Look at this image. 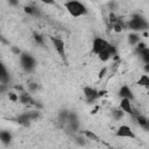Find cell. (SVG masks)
Returning <instances> with one entry per match:
<instances>
[{"mask_svg":"<svg viewBox=\"0 0 149 149\" xmlns=\"http://www.w3.org/2000/svg\"><path fill=\"white\" fill-rule=\"evenodd\" d=\"M8 98H9V100H12L13 102H16V101L19 100V95H17L16 93H14V92H9V93H8Z\"/></svg>","mask_w":149,"mask_h":149,"instance_id":"obj_24","label":"cell"},{"mask_svg":"<svg viewBox=\"0 0 149 149\" xmlns=\"http://www.w3.org/2000/svg\"><path fill=\"white\" fill-rule=\"evenodd\" d=\"M64 7L69 12V14L73 17H80L87 14V8L84 6V3L77 1V0H71L66 1L64 3Z\"/></svg>","mask_w":149,"mask_h":149,"instance_id":"obj_2","label":"cell"},{"mask_svg":"<svg viewBox=\"0 0 149 149\" xmlns=\"http://www.w3.org/2000/svg\"><path fill=\"white\" fill-rule=\"evenodd\" d=\"M83 91H84V95H85L87 102H93L97 98H99V97H98V91H97L95 88H93V87L85 86Z\"/></svg>","mask_w":149,"mask_h":149,"instance_id":"obj_7","label":"cell"},{"mask_svg":"<svg viewBox=\"0 0 149 149\" xmlns=\"http://www.w3.org/2000/svg\"><path fill=\"white\" fill-rule=\"evenodd\" d=\"M12 134L8 132V130H1L0 132V141L3 143V144H9L10 141H12Z\"/></svg>","mask_w":149,"mask_h":149,"instance_id":"obj_12","label":"cell"},{"mask_svg":"<svg viewBox=\"0 0 149 149\" xmlns=\"http://www.w3.org/2000/svg\"><path fill=\"white\" fill-rule=\"evenodd\" d=\"M106 72H107V68H102L100 71H99V74H98V78L99 79H101V78H104L105 77V74H106Z\"/></svg>","mask_w":149,"mask_h":149,"instance_id":"obj_25","label":"cell"},{"mask_svg":"<svg viewBox=\"0 0 149 149\" xmlns=\"http://www.w3.org/2000/svg\"><path fill=\"white\" fill-rule=\"evenodd\" d=\"M144 70H146V72H147V73L149 72V64H146V66H144Z\"/></svg>","mask_w":149,"mask_h":149,"instance_id":"obj_30","label":"cell"},{"mask_svg":"<svg viewBox=\"0 0 149 149\" xmlns=\"http://www.w3.org/2000/svg\"><path fill=\"white\" fill-rule=\"evenodd\" d=\"M120 109L125 114H133V107H132V101L128 99H121L120 101Z\"/></svg>","mask_w":149,"mask_h":149,"instance_id":"obj_10","label":"cell"},{"mask_svg":"<svg viewBox=\"0 0 149 149\" xmlns=\"http://www.w3.org/2000/svg\"><path fill=\"white\" fill-rule=\"evenodd\" d=\"M30 88H31V90H36V88H37V85H36L35 83H31V84H30Z\"/></svg>","mask_w":149,"mask_h":149,"instance_id":"obj_29","label":"cell"},{"mask_svg":"<svg viewBox=\"0 0 149 149\" xmlns=\"http://www.w3.org/2000/svg\"><path fill=\"white\" fill-rule=\"evenodd\" d=\"M108 21H109L111 24H114V23L118 21V16L112 12V13H109V15H108Z\"/></svg>","mask_w":149,"mask_h":149,"instance_id":"obj_23","label":"cell"},{"mask_svg":"<svg viewBox=\"0 0 149 149\" xmlns=\"http://www.w3.org/2000/svg\"><path fill=\"white\" fill-rule=\"evenodd\" d=\"M126 26L134 31H147V29L149 28L148 21L140 14H133Z\"/></svg>","mask_w":149,"mask_h":149,"instance_id":"obj_1","label":"cell"},{"mask_svg":"<svg viewBox=\"0 0 149 149\" xmlns=\"http://www.w3.org/2000/svg\"><path fill=\"white\" fill-rule=\"evenodd\" d=\"M141 58L143 59V62L146 64H149V48H146L141 54H140Z\"/></svg>","mask_w":149,"mask_h":149,"instance_id":"obj_19","label":"cell"},{"mask_svg":"<svg viewBox=\"0 0 149 149\" xmlns=\"http://www.w3.org/2000/svg\"><path fill=\"white\" fill-rule=\"evenodd\" d=\"M34 40H35V42H36L37 44H41V45H43V44H44L43 36H42V35H40V34H34Z\"/></svg>","mask_w":149,"mask_h":149,"instance_id":"obj_22","label":"cell"},{"mask_svg":"<svg viewBox=\"0 0 149 149\" xmlns=\"http://www.w3.org/2000/svg\"><path fill=\"white\" fill-rule=\"evenodd\" d=\"M19 100H20V102L23 104V105H34V106H37L36 101H35L28 93H26L24 91L20 93V95H19Z\"/></svg>","mask_w":149,"mask_h":149,"instance_id":"obj_9","label":"cell"},{"mask_svg":"<svg viewBox=\"0 0 149 149\" xmlns=\"http://www.w3.org/2000/svg\"><path fill=\"white\" fill-rule=\"evenodd\" d=\"M125 27H126L125 22H123L120 17H118V21L113 24V30H114L115 33H121V31L125 29Z\"/></svg>","mask_w":149,"mask_h":149,"instance_id":"obj_15","label":"cell"},{"mask_svg":"<svg viewBox=\"0 0 149 149\" xmlns=\"http://www.w3.org/2000/svg\"><path fill=\"white\" fill-rule=\"evenodd\" d=\"M9 81V76H8V72L5 68V65L0 62V83L1 84H6Z\"/></svg>","mask_w":149,"mask_h":149,"instance_id":"obj_11","label":"cell"},{"mask_svg":"<svg viewBox=\"0 0 149 149\" xmlns=\"http://www.w3.org/2000/svg\"><path fill=\"white\" fill-rule=\"evenodd\" d=\"M49 38H50L56 52L59 55L62 61L64 63H66V54H65V43H64V41L59 37H55V36H49Z\"/></svg>","mask_w":149,"mask_h":149,"instance_id":"obj_4","label":"cell"},{"mask_svg":"<svg viewBox=\"0 0 149 149\" xmlns=\"http://www.w3.org/2000/svg\"><path fill=\"white\" fill-rule=\"evenodd\" d=\"M108 44L109 43L105 38H102V37H95L93 40V44H92V51H93V54L98 55L99 52H101L102 50H105L108 47Z\"/></svg>","mask_w":149,"mask_h":149,"instance_id":"obj_5","label":"cell"},{"mask_svg":"<svg viewBox=\"0 0 149 149\" xmlns=\"http://www.w3.org/2000/svg\"><path fill=\"white\" fill-rule=\"evenodd\" d=\"M119 95L121 97V99L125 98V99H128V100H130V101L134 100V95H133L132 90H130L128 86H126V85L121 86V88H120V91H119Z\"/></svg>","mask_w":149,"mask_h":149,"instance_id":"obj_8","label":"cell"},{"mask_svg":"<svg viewBox=\"0 0 149 149\" xmlns=\"http://www.w3.org/2000/svg\"><path fill=\"white\" fill-rule=\"evenodd\" d=\"M136 120H137V122H139V125L141 127L148 128V120H147V118H144L143 115H137L136 116Z\"/></svg>","mask_w":149,"mask_h":149,"instance_id":"obj_18","label":"cell"},{"mask_svg":"<svg viewBox=\"0 0 149 149\" xmlns=\"http://www.w3.org/2000/svg\"><path fill=\"white\" fill-rule=\"evenodd\" d=\"M24 12L28 13V14H30V15H36V14H38L37 9L34 8V7H31V6H26V7H24Z\"/></svg>","mask_w":149,"mask_h":149,"instance_id":"obj_21","label":"cell"},{"mask_svg":"<svg viewBox=\"0 0 149 149\" xmlns=\"http://www.w3.org/2000/svg\"><path fill=\"white\" fill-rule=\"evenodd\" d=\"M115 136L116 137H126V139H135V134L134 132L132 130V128L127 125H121L116 133H115Z\"/></svg>","mask_w":149,"mask_h":149,"instance_id":"obj_6","label":"cell"},{"mask_svg":"<svg viewBox=\"0 0 149 149\" xmlns=\"http://www.w3.org/2000/svg\"><path fill=\"white\" fill-rule=\"evenodd\" d=\"M137 85L148 87V86H149V77H148V74H142V76L140 77V79L137 80Z\"/></svg>","mask_w":149,"mask_h":149,"instance_id":"obj_16","label":"cell"},{"mask_svg":"<svg viewBox=\"0 0 149 149\" xmlns=\"http://www.w3.org/2000/svg\"><path fill=\"white\" fill-rule=\"evenodd\" d=\"M146 48H148L146 43H143V42H139V43L136 44V48H135V51H136V52H137V54L140 55V54H141V52H142V51H143V50H144Z\"/></svg>","mask_w":149,"mask_h":149,"instance_id":"obj_20","label":"cell"},{"mask_svg":"<svg viewBox=\"0 0 149 149\" xmlns=\"http://www.w3.org/2000/svg\"><path fill=\"white\" fill-rule=\"evenodd\" d=\"M139 42H141V36L137 33H132L128 35V43L130 45H136Z\"/></svg>","mask_w":149,"mask_h":149,"instance_id":"obj_14","label":"cell"},{"mask_svg":"<svg viewBox=\"0 0 149 149\" xmlns=\"http://www.w3.org/2000/svg\"><path fill=\"white\" fill-rule=\"evenodd\" d=\"M0 41H2V43H5V44H8V41H7V40H5V38H3V36H2L1 34H0Z\"/></svg>","mask_w":149,"mask_h":149,"instance_id":"obj_28","label":"cell"},{"mask_svg":"<svg viewBox=\"0 0 149 149\" xmlns=\"http://www.w3.org/2000/svg\"><path fill=\"white\" fill-rule=\"evenodd\" d=\"M6 87H7L6 84H0V92H3L6 90Z\"/></svg>","mask_w":149,"mask_h":149,"instance_id":"obj_27","label":"cell"},{"mask_svg":"<svg viewBox=\"0 0 149 149\" xmlns=\"http://www.w3.org/2000/svg\"><path fill=\"white\" fill-rule=\"evenodd\" d=\"M20 62H21V66L24 71L27 72H31L34 69H35V65H36V61L35 58L28 54V52H21L20 55Z\"/></svg>","mask_w":149,"mask_h":149,"instance_id":"obj_3","label":"cell"},{"mask_svg":"<svg viewBox=\"0 0 149 149\" xmlns=\"http://www.w3.org/2000/svg\"><path fill=\"white\" fill-rule=\"evenodd\" d=\"M12 51H13L15 55H17V56L21 55V50H20L19 48H16V47H12Z\"/></svg>","mask_w":149,"mask_h":149,"instance_id":"obj_26","label":"cell"},{"mask_svg":"<svg viewBox=\"0 0 149 149\" xmlns=\"http://www.w3.org/2000/svg\"><path fill=\"white\" fill-rule=\"evenodd\" d=\"M112 116H113L114 120H121V119H123L125 113L120 108H116V109H113L112 111Z\"/></svg>","mask_w":149,"mask_h":149,"instance_id":"obj_17","label":"cell"},{"mask_svg":"<svg viewBox=\"0 0 149 149\" xmlns=\"http://www.w3.org/2000/svg\"><path fill=\"white\" fill-rule=\"evenodd\" d=\"M81 135H83V136H85L87 140H92V141H95V142L100 141L99 136H98L95 133H93L92 130H88V129H85V130H83V132H81Z\"/></svg>","mask_w":149,"mask_h":149,"instance_id":"obj_13","label":"cell"}]
</instances>
